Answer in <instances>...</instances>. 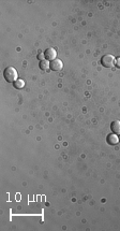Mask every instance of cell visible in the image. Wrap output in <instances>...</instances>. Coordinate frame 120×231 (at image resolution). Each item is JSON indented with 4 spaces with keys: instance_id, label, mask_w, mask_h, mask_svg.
Instances as JSON below:
<instances>
[{
    "instance_id": "6",
    "label": "cell",
    "mask_w": 120,
    "mask_h": 231,
    "mask_svg": "<svg viewBox=\"0 0 120 231\" xmlns=\"http://www.w3.org/2000/svg\"><path fill=\"white\" fill-rule=\"evenodd\" d=\"M110 129H112L113 134H120V122L119 120H115L110 124Z\"/></svg>"
},
{
    "instance_id": "5",
    "label": "cell",
    "mask_w": 120,
    "mask_h": 231,
    "mask_svg": "<svg viewBox=\"0 0 120 231\" xmlns=\"http://www.w3.org/2000/svg\"><path fill=\"white\" fill-rule=\"evenodd\" d=\"M106 141H107L108 144H110V145H116L117 143H119V138L116 134H110L107 136Z\"/></svg>"
},
{
    "instance_id": "7",
    "label": "cell",
    "mask_w": 120,
    "mask_h": 231,
    "mask_svg": "<svg viewBox=\"0 0 120 231\" xmlns=\"http://www.w3.org/2000/svg\"><path fill=\"white\" fill-rule=\"evenodd\" d=\"M13 85H14V87H15V88L20 89V88H23L25 86V82H24V80H22V79H17V80L13 83Z\"/></svg>"
},
{
    "instance_id": "3",
    "label": "cell",
    "mask_w": 120,
    "mask_h": 231,
    "mask_svg": "<svg viewBox=\"0 0 120 231\" xmlns=\"http://www.w3.org/2000/svg\"><path fill=\"white\" fill-rule=\"evenodd\" d=\"M63 67V64L62 61H61L60 59H54L51 61V64H49V69L51 70V71H60L61 69H62Z\"/></svg>"
},
{
    "instance_id": "9",
    "label": "cell",
    "mask_w": 120,
    "mask_h": 231,
    "mask_svg": "<svg viewBox=\"0 0 120 231\" xmlns=\"http://www.w3.org/2000/svg\"><path fill=\"white\" fill-rule=\"evenodd\" d=\"M38 58H39V59L42 61V60H44V58H45V56H44V54H42V53H40L39 56H38Z\"/></svg>"
},
{
    "instance_id": "8",
    "label": "cell",
    "mask_w": 120,
    "mask_h": 231,
    "mask_svg": "<svg viewBox=\"0 0 120 231\" xmlns=\"http://www.w3.org/2000/svg\"><path fill=\"white\" fill-rule=\"evenodd\" d=\"M48 68H49V62L46 59L40 61V69L43 70V71H45V70H47Z\"/></svg>"
},
{
    "instance_id": "11",
    "label": "cell",
    "mask_w": 120,
    "mask_h": 231,
    "mask_svg": "<svg viewBox=\"0 0 120 231\" xmlns=\"http://www.w3.org/2000/svg\"><path fill=\"white\" fill-rule=\"evenodd\" d=\"M119 142H120V138H119Z\"/></svg>"
},
{
    "instance_id": "2",
    "label": "cell",
    "mask_w": 120,
    "mask_h": 231,
    "mask_svg": "<svg viewBox=\"0 0 120 231\" xmlns=\"http://www.w3.org/2000/svg\"><path fill=\"white\" fill-rule=\"evenodd\" d=\"M101 64H102V66L105 67V68H110V67H113L115 64L114 56L110 55V54L104 55L102 58H101Z\"/></svg>"
},
{
    "instance_id": "4",
    "label": "cell",
    "mask_w": 120,
    "mask_h": 231,
    "mask_svg": "<svg viewBox=\"0 0 120 231\" xmlns=\"http://www.w3.org/2000/svg\"><path fill=\"white\" fill-rule=\"evenodd\" d=\"M44 56H45V59L46 60H54L56 59V56H57V52H56L55 48H47V50H45V52H44Z\"/></svg>"
},
{
    "instance_id": "1",
    "label": "cell",
    "mask_w": 120,
    "mask_h": 231,
    "mask_svg": "<svg viewBox=\"0 0 120 231\" xmlns=\"http://www.w3.org/2000/svg\"><path fill=\"white\" fill-rule=\"evenodd\" d=\"M3 76H4V79H6L7 82H13L14 83V82L17 80L18 74H17V71H16L15 68H13V67H8V68L4 69Z\"/></svg>"
},
{
    "instance_id": "10",
    "label": "cell",
    "mask_w": 120,
    "mask_h": 231,
    "mask_svg": "<svg viewBox=\"0 0 120 231\" xmlns=\"http://www.w3.org/2000/svg\"><path fill=\"white\" fill-rule=\"evenodd\" d=\"M117 67H119V68H120V58H118V59H117Z\"/></svg>"
}]
</instances>
